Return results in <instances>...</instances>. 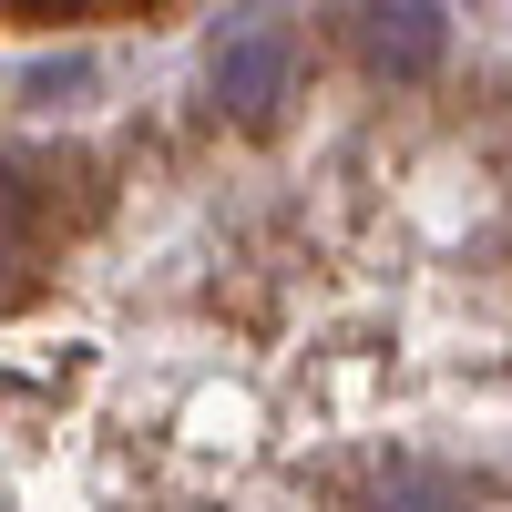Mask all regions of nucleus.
I'll use <instances>...</instances> for the list:
<instances>
[{
  "mask_svg": "<svg viewBox=\"0 0 512 512\" xmlns=\"http://www.w3.org/2000/svg\"><path fill=\"white\" fill-rule=\"evenodd\" d=\"M287 82H297V41H287L277 21H246V31L216 41V103H226L236 123H277Z\"/></svg>",
  "mask_w": 512,
  "mask_h": 512,
  "instance_id": "1",
  "label": "nucleus"
},
{
  "mask_svg": "<svg viewBox=\"0 0 512 512\" xmlns=\"http://www.w3.org/2000/svg\"><path fill=\"white\" fill-rule=\"evenodd\" d=\"M349 41L379 72H431L441 41H451V11H431V0H410V11H349Z\"/></svg>",
  "mask_w": 512,
  "mask_h": 512,
  "instance_id": "2",
  "label": "nucleus"
},
{
  "mask_svg": "<svg viewBox=\"0 0 512 512\" xmlns=\"http://www.w3.org/2000/svg\"><path fill=\"white\" fill-rule=\"evenodd\" d=\"M379 512H461V482L431 472V461H390L379 472Z\"/></svg>",
  "mask_w": 512,
  "mask_h": 512,
  "instance_id": "3",
  "label": "nucleus"
},
{
  "mask_svg": "<svg viewBox=\"0 0 512 512\" xmlns=\"http://www.w3.org/2000/svg\"><path fill=\"white\" fill-rule=\"evenodd\" d=\"M21 226H31V195H21V175H11V164H0V256L21 246Z\"/></svg>",
  "mask_w": 512,
  "mask_h": 512,
  "instance_id": "4",
  "label": "nucleus"
}]
</instances>
